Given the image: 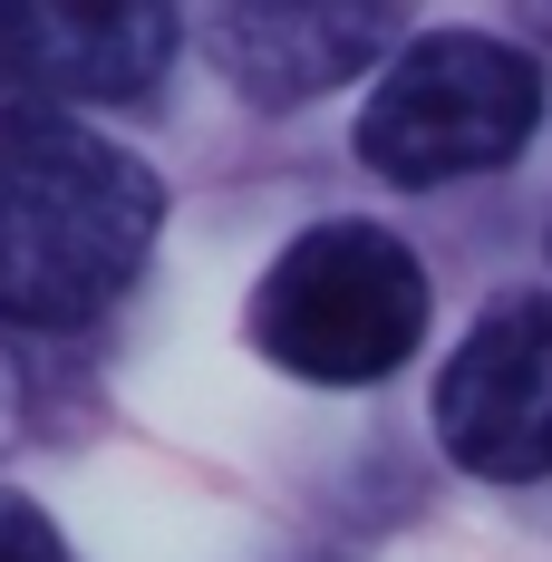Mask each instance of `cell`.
Masks as SVG:
<instances>
[{"instance_id":"1","label":"cell","mask_w":552,"mask_h":562,"mask_svg":"<svg viewBox=\"0 0 552 562\" xmlns=\"http://www.w3.org/2000/svg\"><path fill=\"white\" fill-rule=\"evenodd\" d=\"M166 233V184L58 108H0V321L88 330Z\"/></svg>"},{"instance_id":"2","label":"cell","mask_w":552,"mask_h":562,"mask_svg":"<svg viewBox=\"0 0 552 562\" xmlns=\"http://www.w3.org/2000/svg\"><path fill=\"white\" fill-rule=\"evenodd\" d=\"M437 321V281L417 262L407 233L369 224V214H320L281 243L252 301H243V339L301 389H379L397 379Z\"/></svg>"},{"instance_id":"3","label":"cell","mask_w":552,"mask_h":562,"mask_svg":"<svg viewBox=\"0 0 552 562\" xmlns=\"http://www.w3.org/2000/svg\"><path fill=\"white\" fill-rule=\"evenodd\" d=\"M552 116V68L504 30H417L359 98V166L397 194L504 175Z\"/></svg>"},{"instance_id":"4","label":"cell","mask_w":552,"mask_h":562,"mask_svg":"<svg viewBox=\"0 0 552 562\" xmlns=\"http://www.w3.org/2000/svg\"><path fill=\"white\" fill-rule=\"evenodd\" d=\"M427 427L455 475L475 485H543L552 475V291H495L465 339L437 359Z\"/></svg>"},{"instance_id":"5","label":"cell","mask_w":552,"mask_h":562,"mask_svg":"<svg viewBox=\"0 0 552 562\" xmlns=\"http://www.w3.org/2000/svg\"><path fill=\"white\" fill-rule=\"evenodd\" d=\"M214 68L252 108H311L349 78H379L407 49L397 10H349V0H262V10H214L204 20Z\"/></svg>"},{"instance_id":"6","label":"cell","mask_w":552,"mask_h":562,"mask_svg":"<svg viewBox=\"0 0 552 562\" xmlns=\"http://www.w3.org/2000/svg\"><path fill=\"white\" fill-rule=\"evenodd\" d=\"M184 49V20L174 10H20V108H58L68 98H156V78Z\"/></svg>"},{"instance_id":"7","label":"cell","mask_w":552,"mask_h":562,"mask_svg":"<svg viewBox=\"0 0 552 562\" xmlns=\"http://www.w3.org/2000/svg\"><path fill=\"white\" fill-rule=\"evenodd\" d=\"M0 562H78V553H68V533H58L30 495L0 485Z\"/></svg>"},{"instance_id":"8","label":"cell","mask_w":552,"mask_h":562,"mask_svg":"<svg viewBox=\"0 0 552 562\" xmlns=\"http://www.w3.org/2000/svg\"><path fill=\"white\" fill-rule=\"evenodd\" d=\"M20 88V10H0V98Z\"/></svg>"}]
</instances>
